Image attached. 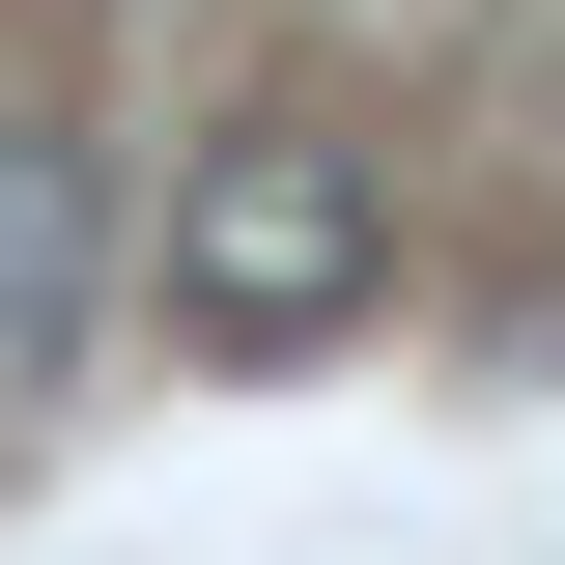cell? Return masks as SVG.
I'll list each match as a JSON object with an SVG mask.
<instances>
[{
	"instance_id": "obj_2",
	"label": "cell",
	"mask_w": 565,
	"mask_h": 565,
	"mask_svg": "<svg viewBox=\"0 0 565 565\" xmlns=\"http://www.w3.org/2000/svg\"><path fill=\"white\" fill-rule=\"evenodd\" d=\"M85 255H114V226H85V141L0 114V340H85Z\"/></svg>"
},
{
	"instance_id": "obj_1",
	"label": "cell",
	"mask_w": 565,
	"mask_h": 565,
	"mask_svg": "<svg viewBox=\"0 0 565 565\" xmlns=\"http://www.w3.org/2000/svg\"><path fill=\"white\" fill-rule=\"evenodd\" d=\"M367 282H396V199H367L311 114H255V141H199V199H170V311H199L226 367H282V340H340Z\"/></svg>"
}]
</instances>
